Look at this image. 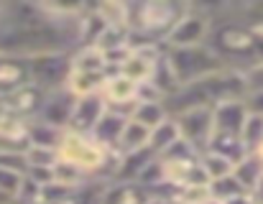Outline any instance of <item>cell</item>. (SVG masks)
Here are the masks:
<instances>
[{
  "mask_svg": "<svg viewBox=\"0 0 263 204\" xmlns=\"http://www.w3.org/2000/svg\"><path fill=\"white\" fill-rule=\"evenodd\" d=\"M54 181H57V184H64V187H69V189H82L85 184L92 181V176L85 174L80 166H74V164L59 158V161L54 164Z\"/></svg>",
  "mask_w": 263,
  "mask_h": 204,
  "instance_id": "obj_28",
  "label": "cell"
},
{
  "mask_svg": "<svg viewBox=\"0 0 263 204\" xmlns=\"http://www.w3.org/2000/svg\"><path fill=\"white\" fill-rule=\"evenodd\" d=\"M95 10L107 21V26L130 28V3L128 0H95Z\"/></svg>",
  "mask_w": 263,
  "mask_h": 204,
  "instance_id": "obj_22",
  "label": "cell"
},
{
  "mask_svg": "<svg viewBox=\"0 0 263 204\" xmlns=\"http://www.w3.org/2000/svg\"><path fill=\"white\" fill-rule=\"evenodd\" d=\"M102 95H105L110 107L123 110V112L130 115L133 105L138 102V95H141V85L136 79H130L128 74H123V72H110L105 85H102Z\"/></svg>",
  "mask_w": 263,
  "mask_h": 204,
  "instance_id": "obj_11",
  "label": "cell"
},
{
  "mask_svg": "<svg viewBox=\"0 0 263 204\" xmlns=\"http://www.w3.org/2000/svg\"><path fill=\"white\" fill-rule=\"evenodd\" d=\"M146 204H181L176 199V192H159V194H148Z\"/></svg>",
  "mask_w": 263,
  "mask_h": 204,
  "instance_id": "obj_38",
  "label": "cell"
},
{
  "mask_svg": "<svg viewBox=\"0 0 263 204\" xmlns=\"http://www.w3.org/2000/svg\"><path fill=\"white\" fill-rule=\"evenodd\" d=\"M0 10H3V0H0Z\"/></svg>",
  "mask_w": 263,
  "mask_h": 204,
  "instance_id": "obj_43",
  "label": "cell"
},
{
  "mask_svg": "<svg viewBox=\"0 0 263 204\" xmlns=\"http://www.w3.org/2000/svg\"><path fill=\"white\" fill-rule=\"evenodd\" d=\"M176 199L181 204H204L207 199H212V189L210 184H189L176 189Z\"/></svg>",
  "mask_w": 263,
  "mask_h": 204,
  "instance_id": "obj_34",
  "label": "cell"
},
{
  "mask_svg": "<svg viewBox=\"0 0 263 204\" xmlns=\"http://www.w3.org/2000/svg\"><path fill=\"white\" fill-rule=\"evenodd\" d=\"M28 59L26 56H10L5 54L0 62V97L13 95L15 90H21L23 85H28Z\"/></svg>",
  "mask_w": 263,
  "mask_h": 204,
  "instance_id": "obj_14",
  "label": "cell"
},
{
  "mask_svg": "<svg viewBox=\"0 0 263 204\" xmlns=\"http://www.w3.org/2000/svg\"><path fill=\"white\" fill-rule=\"evenodd\" d=\"M212 23H215V18H210L204 13H197V10H186L174 23V28L166 33L164 46L166 49H179V46L207 44L210 33H212Z\"/></svg>",
  "mask_w": 263,
  "mask_h": 204,
  "instance_id": "obj_8",
  "label": "cell"
},
{
  "mask_svg": "<svg viewBox=\"0 0 263 204\" xmlns=\"http://www.w3.org/2000/svg\"><path fill=\"white\" fill-rule=\"evenodd\" d=\"M248 95L246 69L222 67L215 74H207L192 85H181L174 95L166 97V107L172 115H179L192 107H215L225 100H243Z\"/></svg>",
  "mask_w": 263,
  "mask_h": 204,
  "instance_id": "obj_2",
  "label": "cell"
},
{
  "mask_svg": "<svg viewBox=\"0 0 263 204\" xmlns=\"http://www.w3.org/2000/svg\"><path fill=\"white\" fill-rule=\"evenodd\" d=\"M169 107H166V100H138L130 110V117L138 120L141 125L146 128H156L159 123H164L169 117Z\"/></svg>",
  "mask_w": 263,
  "mask_h": 204,
  "instance_id": "obj_19",
  "label": "cell"
},
{
  "mask_svg": "<svg viewBox=\"0 0 263 204\" xmlns=\"http://www.w3.org/2000/svg\"><path fill=\"white\" fill-rule=\"evenodd\" d=\"M72 67L82 72H97V74H110L105 51L97 46H77L72 51Z\"/></svg>",
  "mask_w": 263,
  "mask_h": 204,
  "instance_id": "obj_20",
  "label": "cell"
},
{
  "mask_svg": "<svg viewBox=\"0 0 263 204\" xmlns=\"http://www.w3.org/2000/svg\"><path fill=\"white\" fill-rule=\"evenodd\" d=\"M207 44L228 67L248 69L258 62V36L240 18H215Z\"/></svg>",
  "mask_w": 263,
  "mask_h": 204,
  "instance_id": "obj_3",
  "label": "cell"
},
{
  "mask_svg": "<svg viewBox=\"0 0 263 204\" xmlns=\"http://www.w3.org/2000/svg\"><path fill=\"white\" fill-rule=\"evenodd\" d=\"M10 204H21V202H18V199H15V202H10Z\"/></svg>",
  "mask_w": 263,
  "mask_h": 204,
  "instance_id": "obj_42",
  "label": "cell"
},
{
  "mask_svg": "<svg viewBox=\"0 0 263 204\" xmlns=\"http://www.w3.org/2000/svg\"><path fill=\"white\" fill-rule=\"evenodd\" d=\"M148 140H151V128L141 125L138 120H128L125 130H123V138L118 143V153H130V151H141V148H148Z\"/></svg>",
  "mask_w": 263,
  "mask_h": 204,
  "instance_id": "obj_23",
  "label": "cell"
},
{
  "mask_svg": "<svg viewBox=\"0 0 263 204\" xmlns=\"http://www.w3.org/2000/svg\"><path fill=\"white\" fill-rule=\"evenodd\" d=\"M174 117L179 123L181 138L202 153L210 146L212 135H215V112H212V107H192V110H184Z\"/></svg>",
  "mask_w": 263,
  "mask_h": 204,
  "instance_id": "obj_9",
  "label": "cell"
},
{
  "mask_svg": "<svg viewBox=\"0 0 263 204\" xmlns=\"http://www.w3.org/2000/svg\"><path fill=\"white\" fill-rule=\"evenodd\" d=\"M179 140H181L179 123H176L174 115H169L164 123H159L156 128H151V140H148V146H151V151H154L156 156H164Z\"/></svg>",
  "mask_w": 263,
  "mask_h": 204,
  "instance_id": "obj_18",
  "label": "cell"
},
{
  "mask_svg": "<svg viewBox=\"0 0 263 204\" xmlns=\"http://www.w3.org/2000/svg\"><path fill=\"white\" fill-rule=\"evenodd\" d=\"M238 179H240V184L248 189V192H253L256 189V184L263 179V158L258 153H248V156H243L238 164H235V171H233Z\"/></svg>",
  "mask_w": 263,
  "mask_h": 204,
  "instance_id": "obj_25",
  "label": "cell"
},
{
  "mask_svg": "<svg viewBox=\"0 0 263 204\" xmlns=\"http://www.w3.org/2000/svg\"><path fill=\"white\" fill-rule=\"evenodd\" d=\"M128 120H130L128 112L115 110V107H107V112L102 115V120L95 125V130H92L89 135H92L95 140H100L105 148H110V151L118 153V143H120V138H123V130H125Z\"/></svg>",
  "mask_w": 263,
  "mask_h": 204,
  "instance_id": "obj_12",
  "label": "cell"
},
{
  "mask_svg": "<svg viewBox=\"0 0 263 204\" xmlns=\"http://www.w3.org/2000/svg\"><path fill=\"white\" fill-rule=\"evenodd\" d=\"M243 100H246V107H248V112L263 115V90H248V95H246Z\"/></svg>",
  "mask_w": 263,
  "mask_h": 204,
  "instance_id": "obj_37",
  "label": "cell"
},
{
  "mask_svg": "<svg viewBox=\"0 0 263 204\" xmlns=\"http://www.w3.org/2000/svg\"><path fill=\"white\" fill-rule=\"evenodd\" d=\"M248 77V90H263V62H256L246 69Z\"/></svg>",
  "mask_w": 263,
  "mask_h": 204,
  "instance_id": "obj_36",
  "label": "cell"
},
{
  "mask_svg": "<svg viewBox=\"0 0 263 204\" xmlns=\"http://www.w3.org/2000/svg\"><path fill=\"white\" fill-rule=\"evenodd\" d=\"M130 31L164 41L174 23L189 10L186 0H128Z\"/></svg>",
  "mask_w": 263,
  "mask_h": 204,
  "instance_id": "obj_5",
  "label": "cell"
},
{
  "mask_svg": "<svg viewBox=\"0 0 263 204\" xmlns=\"http://www.w3.org/2000/svg\"><path fill=\"white\" fill-rule=\"evenodd\" d=\"M46 13L57 18H82L95 8V0H39Z\"/></svg>",
  "mask_w": 263,
  "mask_h": 204,
  "instance_id": "obj_24",
  "label": "cell"
},
{
  "mask_svg": "<svg viewBox=\"0 0 263 204\" xmlns=\"http://www.w3.org/2000/svg\"><path fill=\"white\" fill-rule=\"evenodd\" d=\"M215 112V133H238L243 130V123L248 120L246 100H225L212 107Z\"/></svg>",
  "mask_w": 263,
  "mask_h": 204,
  "instance_id": "obj_15",
  "label": "cell"
},
{
  "mask_svg": "<svg viewBox=\"0 0 263 204\" xmlns=\"http://www.w3.org/2000/svg\"><path fill=\"white\" fill-rule=\"evenodd\" d=\"M118 156L115 151L105 148L100 140H95L89 133L67 130L62 143H59V158L80 166L92 179H105L112 181L115 169H118Z\"/></svg>",
  "mask_w": 263,
  "mask_h": 204,
  "instance_id": "obj_4",
  "label": "cell"
},
{
  "mask_svg": "<svg viewBox=\"0 0 263 204\" xmlns=\"http://www.w3.org/2000/svg\"><path fill=\"white\" fill-rule=\"evenodd\" d=\"M107 100L100 92H92V95H85V97H77L74 102V110H72V117H69V125L67 130H77V133H92L95 125L102 120V115L107 112Z\"/></svg>",
  "mask_w": 263,
  "mask_h": 204,
  "instance_id": "obj_10",
  "label": "cell"
},
{
  "mask_svg": "<svg viewBox=\"0 0 263 204\" xmlns=\"http://www.w3.org/2000/svg\"><path fill=\"white\" fill-rule=\"evenodd\" d=\"M107 74H97V72H82V69H74L72 67V74L67 79V90L74 95V97H85L92 92H100L102 85H105Z\"/></svg>",
  "mask_w": 263,
  "mask_h": 204,
  "instance_id": "obj_21",
  "label": "cell"
},
{
  "mask_svg": "<svg viewBox=\"0 0 263 204\" xmlns=\"http://www.w3.org/2000/svg\"><path fill=\"white\" fill-rule=\"evenodd\" d=\"M67 128H59V125H51L41 117H33L26 123V135H28V146H46V148H57L59 151V143L64 138Z\"/></svg>",
  "mask_w": 263,
  "mask_h": 204,
  "instance_id": "obj_17",
  "label": "cell"
},
{
  "mask_svg": "<svg viewBox=\"0 0 263 204\" xmlns=\"http://www.w3.org/2000/svg\"><path fill=\"white\" fill-rule=\"evenodd\" d=\"M26 158H28V166L51 169L59 161V151L57 148H46V146H28L26 148Z\"/></svg>",
  "mask_w": 263,
  "mask_h": 204,
  "instance_id": "obj_33",
  "label": "cell"
},
{
  "mask_svg": "<svg viewBox=\"0 0 263 204\" xmlns=\"http://www.w3.org/2000/svg\"><path fill=\"white\" fill-rule=\"evenodd\" d=\"M251 194H253V199H256V202H261V204H263V179L258 181V184H256V189H253Z\"/></svg>",
  "mask_w": 263,
  "mask_h": 204,
  "instance_id": "obj_40",
  "label": "cell"
},
{
  "mask_svg": "<svg viewBox=\"0 0 263 204\" xmlns=\"http://www.w3.org/2000/svg\"><path fill=\"white\" fill-rule=\"evenodd\" d=\"M207 148H212V151H220V153L230 156L235 164H238L243 156H248V148H246V143L240 140V135H238V133H215Z\"/></svg>",
  "mask_w": 263,
  "mask_h": 204,
  "instance_id": "obj_29",
  "label": "cell"
},
{
  "mask_svg": "<svg viewBox=\"0 0 263 204\" xmlns=\"http://www.w3.org/2000/svg\"><path fill=\"white\" fill-rule=\"evenodd\" d=\"M222 204H256V199H253V194H251V192H243V194H235V197L225 199Z\"/></svg>",
  "mask_w": 263,
  "mask_h": 204,
  "instance_id": "obj_39",
  "label": "cell"
},
{
  "mask_svg": "<svg viewBox=\"0 0 263 204\" xmlns=\"http://www.w3.org/2000/svg\"><path fill=\"white\" fill-rule=\"evenodd\" d=\"M240 140L246 143L248 153H258L263 148V115L248 112V120L243 123L240 130Z\"/></svg>",
  "mask_w": 263,
  "mask_h": 204,
  "instance_id": "obj_30",
  "label": "cell"
},
{
  "mask_svg": "<svg viewBox=\"0 0 263 204\" xmlns=\"http://www.w3.org/2000/svg\"><path fill=\"white\" fill-rule=\"evenodd\" d=\"M69 74H72V51H46L28 56V77L33 85H39L46 92L67 87Z\"/></svg>",
  "mask_w": 263,
  "mask_h": 204,
  "instance_id": "obj_7",
  "label": "cell"
},
{
  "mask_svg": "<svg viewBox=\"0 0 263 204\" xmlns=\"http://www.w3.org/2000/svg\"><path fill=\"white\" fill-rule=\"evenodd\" d=\"M74 102H77V97L67 87L54 90V92H46V102H44L39 117L46 120V123H51V125L67 128L69 125V117H72V110H74Z\"/></svg>",
  "mask_w": 263,
  "mask_h": 204,
  "instance_id": "obj_13",
  "label": "cell"
},
{
  "mask_svg": "<svg viewBox=\"0 0 263 204\" xmlns=\"http://www.w3.org/2000/svg\"><path fill=\"white\" fill-rule=\"evenodd\" d=\"M199 161H202V169L207 171L210 181L212 179H220V176H228V174L235 171V161L230 156L220 153V151H212V148H204L199 153Z\"/></svg>",
  "mask_w": 263,
  "mask_h": 204,
  "instance_id": "obj_26",
  "label": "cell"
},
{
  "mask_svg": "<svg viewBox=\"0 0 263 204\" xmlns=\"http://www.w3.org/2000/svg\"><path fill=\"white\" fill-rule=\"evenodd\" d=\"M166 59L174 67L176 77L181 85H192L207 74L220 72L222 67H228L210 44H199V46H179V49H166Z\"/></svg>",
  "mask_w": 263,
  "mask_h": 204,
  "instance_id": "obj_6",
  "label": "cell"
},
{
  "mask_svg": "<svg viewBox=\"0 0 263 204\" xmlns=\"http://www.w3.org/2000/svg\"><path fill=\"white\" fill-rule=\"evenodd\" d=\"M23 181H26V174L13 171V169H3V166H0V189H3V192H8L10 197L18 199Z\"/></svg>",
  "mask_w": 263,
  "mask_h": 204,
  "instance_id": "obj_35",
  "label": "cell"
},
{
  "mask_svg": "<svg viewBox=\"0 0 263 204\" xmlns=\"http://www.w3.org/2000/svg\"><path fill=\"white\" fill-rule=\"evenodd\" d=\"M82 18H57L39 0H3L0 51L10 56H36L46 51H74L80 46Z\"/></svg>",
  "mask_w": 263,
  "mask_h": 204,
  "instance_id": "obj_1",
  "label": "cell"
},
{
  "mask_svg": "<svg viewBox=\"0 0 263 204\" xmlns=\"http://www.w3.org/2000/svg\"><path fill=\"white\" fill-rule=\"evenodd\" d=\"M151 85L164 95V97H169V95H174L176 90L181 87V82H179V77H176L174 67L169 64V59H166V54L159 59V64H156V69H154V77H151Z\"/></svg>",
  "mask_w": 263,
  "mask_h": 204,
  "instance_id": "obj_27",
  "label": "cell"
},
{
  "mask_svg": "<svg viewBox=\"0 0 263 204\" xmlns=\"http://www.w3.org/2000/svg\"><path fill=\"white\" fill-rule=\"evenodd\" d=\"M210 189H212V197L220 199V202H225V199H230V197H235V194L248 192V189L240 184V179H238L235 174H228V176L212 179V181H210Z\"/></svg>",
  "mask_w": 263,
  "mask_h": 204,
  "instance_id": "obj_32",
  "label": "cell"
},
{
  "mask_svg": "<svg viewBox=\"0 0 263 204\" xmlns=\"http://www.w3.org/2000/svg\"><path fill=\"white\" fill-rule=\"evenodd\" d=\"M5 100L10 102V107H13L23 120H33V117H39V112H41V107H44V102H46V90H41L39 85L28 82V85H23L21 90H15L13 95H8Z\"/></svg>",
  "mask_w": 263,
  "mask_h": 204,
  "instance_id": "obj_16",
  "label": "cell"
},
{
  "mask_svg": "<svg viewBox=\"0 0 263 204\" xmlns=\"http://www.w3.org/2000/svg\"><path fill=\"white\" fill-rule=\"evenodd\" d=\"M204 204H222V202H220V199H215V197H212V199H207V202H204Z\"/></svg>",
  "mask_w": 263,
  "mask_h": 204,
  "instance_id": "obj_41",
  "label": "cell"
},
{
  "mask_svg": "<svg viewBox=\"0 0 263 204\" xmlns=\"http://www.w3.org/2000/svg\"><path fill=\"white\" fill-rule=\"evenodd\" d=\"M233 5H235V0H186L189 10L204 13L210 18H228L233 13Z\"/></svg>",
  "mask_w": 263,
  "mask_h": 204,
  "instance_id": "obj_31",
  "label": "cell"
}]
</instances>
